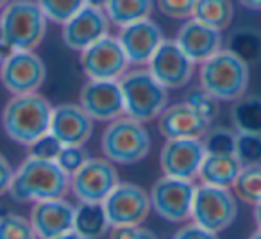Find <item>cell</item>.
<instances>
[{
	"mask_svg": "<svg viewBox=\"0 0 261 239\" xmlns=\"http://www.w3.org/2000/svg\"><path fill=\"white\" fill-rule=\"evenodd\" d=\"M231 122L236 132L261 134V97L243 95L234 100L231 109Z\"/></svg>",
	"mask_w": 261,
	"mask_h": 239,
	"instance_id": "d4e9b609",
	"label": "cell"
},
{
	"mask_svg": "<svg viewBox=\"0 0 261 239\" xmlns=\"http://www.w3.org/2000/svg\"><path fill=\"white\" fill-rule=\"evenodd\" d=\"M238 203L229 188L200 184L195 189L192 205V221L215 234H220L234 223Z\"/></svg>",
	"mask_w": 261,
	"mask_h": 239,
	"instance_id": "52a82bcc",
	"label": "cell"
},
{
	"mask_svg": "<svg viewBox=\"0 0 261 239\" xmlns=\"http://www.w3.org/2000/svg\"><path fill=\"white\" fill-rule=\"evenodd\" d=\"M47 80V66L34 50H13L2 59L0 82L11 95L38 93Z\"/></svg>",
	"mask_w": 261,
	"mask_h": 239,
	"instance_id": "9c48e42d",
	"label": "cell"
},
{
	"mask_svg": "<svg viewBox=\"0 0 261 239\" xmlns=\"http://www.w3.org/2000/svg\"><path fill=\"white\" fill-rule=\"evenodd\" d=\"M109 18L102 8L86 4L75 16L61 25L63 43L70 50L83 52L90 45L97 43L104 36L109 34Z\"/></svg>",
	"mask_w": 261,
	"mask_h": 239,
	"instance_id": "2e32d148",
	"label": "cell"
},
{
	"mask_svg": "<svg viewBox=\"0 0 261 239\" xmlns=\"http://www.w3.org/2000/svg\"><path fill=\"white\" fill-rule=\"evenodd\" d=\"M197 0H158V8L172 20H190Z\"/></svg>",
	"mask_w": 261,
	"mask_h": 239,
	"instance_id": "d590c367",
	"label": "cell"
},
{
	"mask_svg": "<svg viewBox=\"0 0 261 239\" xmlns=\"http://www.w3.org/2000/svg\"><path fill=\"white\" fill-rule=\"evenodd\" d=\"M147 70L167 89H181L192 80L195 63L181 50L175 40H165L149 61Z\"/></svg>",
	"mask_w": 261,
	"mask_h": 239,
	"instance_id": "5bb4252c",
	"label": "cell"
},
{
	"mask_svg": "<svg viewBox=\"0 0 261 239\" xmlns=\"http://www.w3.org/2000/svg\"><path fill=\"white\" fill-rule=\"evenodd\" d=\"M63 143L56 138L54 134L47 132L45 136H41L40 139L29 145V157L33 159H41V161H56L59 156V152L63 150Z\"/></svg>",
	"mask_w": 261,
	"mask_h": 239,
	"instance_id": "836d02e7",
	"label": "cell"
},
{
	"mask_svg": "<svg viewBox=\"0 0 261 239\" xmlns=\"http://www.w3.org/2000/svg\"><path fill=\"white\" fill-rule=\"evenodd\" d=\"M210 125V122H206L186 102L167 105L158 118V131L165 139L202 138V134Z\"/></svg>",
	"mask_w": 261,
	"mask_h": 239,
	"instance_id": "44dd1931",
	"label": "cell"
},
{
	"mask_svg": "<svg viewBox=\"0 0 261 239\" xmlns=\"http://www.w3.org/2000/svg\"><path fill=\"white\" fill-rule=\"evenodd\" d=\"M47 23L36 0H11L0 11V33L13 50H36L47 36Z\"/></svg>",
	"mask_w": 261,
	"mask_h": 239,
	"instance_id": "8992f818",
	"label": "cell"
},
{
	"mask_svg": "<svg viewBox=\"0 0 261 239\" xmlns=\"http://www.w3.org/2000/svg\"><path fill=\"white\" fill-rule=\"evenodd\" d=\"M150 134L145 124L129 116H120L106 125L100 138V150L108 161L120 166L138 164L149 156Z\"/></svg>",
	"mask_w": 261,
	"mask_h": 239,
	"instance_id": "277c9868",
	"label": "cell"
},
{
	"mask_svg": "<svg viewBox=\"0 0 261 239\" xmlns=\"http://www.w3.org/2000/svg\"><path fill=\"white\" fill-rule=\"evenodd\" d=\"M232 193L236 198L249 205H256L261 202V164H245L240 170L234 184H232Z\"/></svg>",
	"mask_w": 261,
	"mask_h": 239,
	"instance_id": "83f0119b",
	"label": "cell"
},
{
	"mask_svg": "<svg viewBox=\"0 0 261 239\" xmlns=\"http://www.w3.org/2000/svg\"><path fill=\"white\" fill-rule=\"evenodd\" d=\"M75 205L65 198H50L38 202L31 211V225L38 239H54L58 235L73 230Z\"/></svg>",
	"mask_w": 261,
	"mask_h": 239,
	"instance_id": "d6986e66",
	"label": "cell"
},
{
	"mask_svg": "<svg viewBox=\"0 0 261 239\" xmlns=\"http://www.w3.org/2000/svg\"><path fill=\"white\" fill-rule=\"evenodd\" d=\"M227 48L247 65L261 61V33L249 27H240L231 33Z\"/></svg>",
	"mask_w": 261,
	"mask_h": 239,
	"instance_id": "4316f807",
	"label": "cell"
},
{
	"mask_svg": "<svg viewBox=\"0 0 261 239\" xmlns=\"http://www.w3.org/2000/svg\"><path fill=\"white\" fill-rule=\"evenodd\" d=\"M192 18L222 33L234 18V6L231 0H197Z\"/></svg>",
	"mask_w": 261,
	"mask_h": 239,
	"instance_id": "484cf974",
	"label": "cell"
},
{
	"mask_svg": "<svg viewBox=\"0 0 261 239\" xmlns=\"http://www.w3.org/2000/svg\"><path fill=\"white\" fill-rule=\"evenodd\" d=\"M86 161H88V152L84 150V146H63L56 163L59 164V168L66 175L72 177Z\"/></svg>",
	"mask_w": 261,
	"mask_h": 239,
	"instance_id": "e575fe53",
	"label": "cell"
},
{
	"mask_svg": "<svg viewBox=\"0 0 261 239\" xmlns=\"http://www.w3.org/2000/svg\"><path fill=\"white\" fill-rule=\"evenodd\" d=\"M0 65H2V57H0Z\"/></svg>",
	"mask_w": 261,
	"mask_h": 239,
	"instance_id": "bcb514c9",
	"label": "cell"
},
{
	"mask_svg": "<svg viewBox=\"0 0 261 239\" xmlns=\"http://www.w3.org/2000/svg\"><path fill=\"white\" fill-rule=\"evenodd\" d=\"M79 105L93 122H113L125 116L123 95L118 80H90L79 93Z\"/></svg>",
	"mask_w": 261,
	"mask_h": 239,
	"instance_id": "9a60e30c",
	"label": "cell"
},
{
	"mask_svg": "<svg viewBox=\"0 0 261 239\" xmlns=\"http://www.w3.org/2000/svg\"><path fill=\"white\" fill-rule=\"evenodd\" d=\"M242 166L243 164L240 163L236 154H222V156L206 154L202 164H200L199 178L202 184L231 189Z\"/></svg>",
	"mask_w": 261,
	"mask_h": 239,
	"instance_id": "7402d4cb",
	"label": "cell"
},
{
	"mask_svg": "<svg viewBox=\"0 0 261 239\" xmlns=\"http://www.w3.org/2000/svg\"><path fill=\"white\" fill-rule=\"evenodd\" d=\"M48 132L65 146H84L93 134V120L77 104L56 105L52 109Z\"/></svg>",
	"mask_w": 261,
	"mask_h": 239,
	"instance_id": "ac0fdd59",
	"label": "cell"
},
{
	"mask_svg": "<svg viewBox=\"0 0 261 239\" xmlns=\"http://www.w3.org/2000/svg\"><path fill=\"white\" fill-rule=\"evenodd\" d=\"M70 189V175L56 161L27 157L15 170L9 196L16 203H38L50 198H65Z\"/></svg>",
	"mask_w": 261,
	"mask_h": 239,
	"instance_id": "6da1fadb",
	"label": "cell"
},
{
	"mask_svg": "<svg viewBox=\"0 0 261 239\" xmlns=\"http://www.w3.org/2000/svg\"><path fill=\"white\" fill-rule=\"evenodd\" d=\"M81 68L90 80H120L129 72V61L116 36H104L79 52Z\"/></svg>",
	"mask_w": 261,
	"mask_h": 239,
	"instance_id": "30bf717a",
	"label": "cell"
},
{
	"mask_svg": "<svg viewBox=\"0 0 261 239\" xmlns=\"http://www.w3.org/2000/svg\"><path fill=\"white\" fill-rule=\"evenodd\" d=\"M52 109L40 93L13 95L2 109V129L13 143L29 146L50 131Z\"/></svg>",
	"mask_w": 261,
	"mask_h": 239,
	"instance_id": "7a4b0ae2",
	"label": "cell"
},
{
	"mask_svg": "<svg viewBox=\"0 0 261 239\" xmlns=\"http://www.w3.org/2000/svg\"><path fill=\"white\" fill-rule=\"evenodd\" d=\"M113 227H135L142 225L152 211L150 195L133 182H120L108 198L102 202Z\"/></svg>",
	"mask_w": 261,
	"mask_h": 239,
	"instance_id": "7c38bea8",
	"label": "cell"
},
{
	"mask_svg": "<svg viewBox=\"0 0 261 239\" xmlns=\"http://www.w3.org/2000/svg\"><path fill=\"white\" fill-rule=\"evenodd\" d=\"M240 4L250 11H261V0H238Z\"/></svg>",
	"mask_w": 261,
	"mask_h": 239,
	"instance_id": "ab89813d",
	"label": "cell"
},
{
	"mask_svg": "<svg viewBox=\"0 0 261 239\" xmlns=\"http://www.w3.org/2000/svg\"><path fill=\"white\" fill-rule=\"evenodd\" d=\"M123 95L125 116L142 124H149L160 118L168 105V89L154 79L147 68L129 70L118 80Z\"/></svg>",
	"mask_w": 261,
	"mask_h": 239,
	"instance_id": "5b68a950",
	"label": "cell"
},
{
	"mask_svg": "<svg viewBox=\"0 0 261 239\" xmlns=\"http://www.w3.org/2000/svg\"><path fill=\"white\" fill-rule=\"evenodd\" d=\"M104 11L109 22L120 29L138 20L150 18L154 0H106Z\"/></svg>",
	"mask_w": 261,
	"mask_h": 239,
	"instance_id": "cb8c5ba5",
	"label": "cell"
},
{
	"mask_svg": "<svg viewBox=\"0 0 261 239\" xmlns=\"http://www.w3.org/2000/svg\"><path fill=\"white\" fill-rule=\"evenodd\" d=\"M109 239H158V235L150 228L135 225V227H113L109 230Z\"/></svg>",
	"mask_w": 261,
	"mask_h": 239,
	"instance_id": "8d00e7d4",
	"label": "cell"
},
{
	"mask_svg": "<svg viewBox=\"0 0 261 239\" xmlns=\"http://www.w3.org/2000/svg\"><path fill=\"white\" fill-rule=\"evenodd\" d=\"M90 6H95V8H102L104 9V4H106V0H86Z\"/></svg>",
	"mask_w": 261,
	"mask_h": 239,
	"instance_id": "7bdbcfd3",
	"label": "cell"
},
{
	"mask_svg": "<svg viewBox=\"0 0 261 239\" xmlns=\"http://www.w3.org/2000/svg\"><path fill=\"white\" fill-rule=\"evenodd\" d=\"M250 65L232 54L229 48L218 50L204 61L199 70V82L204 91L218 102H234L247 95Z\"/></svg>",
	"mask_w": 261,
	"mask_h": 239,
	"instance_id": "3957f363",
	"label": "cell"
},
{
	"mask_svg": "<svg viewBox=\"0 0 261 239\" xmlns=\"http://www.w3.org/2000/svg\"><path fill=\"white\" fill-rule=\"evenodd\" d=\"M13 177H15V168H13L11 163L0 154V196L9 193Z\"/></svg>",
	"mask_w": 261,
	"mask_h": 239,
	"instance_id": "f35d334b",
	"label": "cell"
},
{
	"mask_svg": "<svg viewBox=\"0 0 261 239\" xmlns=\"http://www.w3.org/2000/svg\"><path fill=\"white\" fill-rule=\"evenodd\" d=\"M54 239H84V237L81 234H77L75 230H68V232H65V234L58 235V237H54Z\"/></svg>",
	"mask_w": 261,
	"mask_h": 239,
	"instance_id": "b9f144b4",
	"label": "cell"
},
{
	"mask_svg": "<svg viewBox=\"0 0 261 239\" xmlns=\"http://www.w3.org/2000/svg\"><path fill=\"white\" fill-rule=\"evenodd\" d=\"M120 184L115 164L108 159L88 157V161L70 177V191L79 202L102 203Z\"/></svg>",
	"mask_w": 261,
	"mask_h": 239,
	"instance_id": "8fae6325",
	"label": "cell"
},
{
	"mask_svg": "<svg viewBox=\"0 0 261 239\" xmlns=\"http://www.w3.org/2000/svg\"><path fill=\"white\" fill-rule=\"evenodd\" d=\"M45 18L58 25H65L72 16H75L84 6L86 0H36Z\"/></svg>",
	"mask_w": 261,
	"mask_h": 239,
	"instance_id": "f546056e",
	"label": "cell"
},
{
	"mask_svg": "<svg viewBox=\"0 0 261 239\" xmlns=\"http://www.w3.org/2000/svg\"><path fill=\"white\" fill-rule=\"evenodd\" d=\"M254 223L257 228H261V202L254 205Z\"/></svg>",
	"mask_w": 261,
	"mask_h": 239,
	"instance_id": "60d3db41",
	"label": "cell"
},
{
	"mask_svg": "<svg viewBox=\"0 0 261 239\" xmlns=\"http://www.w3.org/2000/svg\"><path fill=\"white\" fill-rule=\"evenodd\" d=\"M73 230L84 239H102L106 234H109L111 225L104 205L91 202L77 203L73 214Z\"/></svg>",
	"mask_w": 261,
	"mask_h": 239,
	"instance_id": "603a6c76",
	"label": "cell"
},
{
	"mask_svg": "<svg viewBox=\"0 0 261 239\" xmlns=\"http://www.w3.org/2000/svg\"><path fill=\"white\" fill-rule=\"evenodd\" d=\"M9 2H11V0H0V11H2V9H4L6 6L9 4Z\"/></svg>",
	"mask_w": 261,
	"mask_h": 239,
	"instance_id": "f6af8a7d",
	"label": "cell"
},
{
	"mask_svg": "<svg viewBox=\"0 0 261 239\" xmlns=\"http://www.w3.org/2000/svg\"><path fill=\"white\" fill-rule=\"evenodd\" d=\"M222 40L224 38L220 31L211 29L193 18L186 20L175 36V43L195 65H202L218 50H222Z\"/></svg>",
	"mask_w": 261,
	"mask_h": 239,
	"instance_id": "ffe728a7",
	"label": "cell"
},
{
	"mask_svg": "<svg viewBox=\"0 0 261 239\" xmlns=\"http://www.w3.org/2000/svg\"><path fill=\"white\" fill-rule=\"evenodd\" d=\"M0 239H38L31 220L15 213L0 214Z\"/></svg>",
	"mask_w": 261,
	"mask_h": 239,
	"instance_id": "4dcf8cb0",
	"label": "cell"
},
{
	"mask_svg": "<svg viewBox=\"0 0 261 239\" xmlns=\"http://www.w3.org/2000/svg\"><path fill=\"white\" fill-rule=\"evenodd\" d=\"M172 239H218V234L215 232H210L206 228L199 227L197 223H188V225H182L174 235Z\"/></svg>",
	"mask_w": 261,
	"mask_h": 239,
	"instance_id": "74e56055",
	"label": "cell"
},
{
	"mask_svg": "<svg viewBox=\"0 0 261 239\" xmlns=\"http://www.w3.org/2000/svg\"><path fill=\"white\" fill-rule=\"evenodd\" d=\"M197 186L193 181L163 175L150 189L152 211L170 223H186L192 220V205Z\"/></svg>",
	"mask_w": 261,
	"mask_h": 239,
	"instance_id": "ba28073f",
	"label": "cell"
},
{
	"mask_svg": "<svg viewBox=\"0 0 261 239\" xmlns=\"http://www.w3.org/2000/svg\"><path fill=\"white\" fill-rule=\"evenodd\" d=\"M118 41L133 66H147L160 45L165 41L163 31L154 20L143 18L125 27H120Z\"/></svg>",
	"mask_w": 261,
	"mask_h": 239,
	"instance_id": "e0dca14e",
	"label": "cell"
},
{
	"mask_svg": "<svg viewBox=\"0 0 261 239\" xmlns=\"http://www.w3.org/2000/svg\"><path fill=\"white\" fill-rule=\"evenodd\" d=\"M234 154L243 166L245 164H261V134L236 132Z\"/></svg>",
	"mask_w": 261,
	"mask_h": 239,
	"instance_id": "1f68e13d",
	"label": "cell"
},
{
	"mask_svg": "<svg viewBox=\"0 0 261 239\" xmlns=\"http://www.w3.org/2000/svg\"><path fill=\"white\" fill-rule=\"evenodd\" d=\"M186 104H190L200 116H202L206 122L213 124V120L218 116V111H220V105H218L217 98L211 97L207 91H204L202 87H195V89H190L188 95H186Z\"/></svg>",
	"mask_w": 261,
	"mask_h": 239,
	"instance_id": "d6a6232c",
	"label": "cell"
},
{
	"mask_svg": "<svg viewBox=\"0 0 261 239\" xmlns=\"http://www.w3.org/2000/svg\"><path fill=\"white\" fill-rule=\"evenodd\" d=\"M204 157L206 150L200 138L167 139L160 152V168L167 177L195 181Z\"/></svg>",
	"mask_w": 261,
	"mask_h": 239,
	"instance_id": "4fadbf2b",
	"label": "cell"
},
{
	"mask_svg": "<svg viewBox=\"0 0 261 239\" xmlns=\"http://www.w3.org/2000/svg\"><path fill=\"white\" fill-rule=\"evenodd\" d=\"M249 239H261V228H257L256 232H252V234L249 235Z\"/></svg>",
	"mask_w": 261,
	"mask_h": 239,
	"instance_id": "ee69618b",
	"label": "cell"
},
{
	"mask_svg": "<svg viewBox=\"0 0 261 239\" xmlns=\"http://www.w3.org/2000/svg\"><path fill=\"white\" fill-rule=\"evenodd\" d=\"M206 154L222 156V154H234L236 146V132L227 127H217L210 125L200 138Z\"/></svg>",
	"mask_w": 261,
	"mask_h": 239,
	"instance_id": "f1b7e54d",
	"label": "cell"
}]
</instances>
